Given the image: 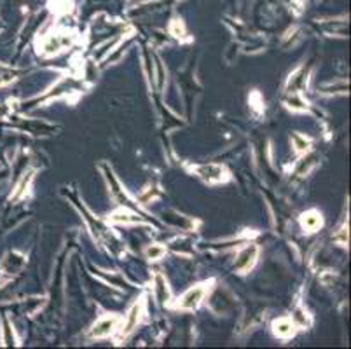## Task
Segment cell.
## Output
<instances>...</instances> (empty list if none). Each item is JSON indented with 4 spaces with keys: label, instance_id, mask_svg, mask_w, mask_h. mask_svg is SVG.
<instances>
[{
    "label": "cell",
    "instance_id": "cell-1",
    "mask_svg": "<svg viewBox=\"0 0 351 349\" xmlns=\"http://www.w3.org/2000/svg\"><path fill=\"white\" fill-rule=\"evenodd\" d=\"M206 291H208V285H200V286H194V288H191L189 291H186V293L180 297V300L177 302V307L180 309H194L200 305V302L203 300V297L206 295Z\"/></svg>",
    "mask_w": 351,
    "mask_h": 349
},
{
    "label": "cell",
    "instance_id": "cell-2",
    "mask_svg": "<svg viewBox=\"0 0 351 349\" xmlns=\"http://www.w3.org/2000/svg\"><path fill=\"white\" fill-rule=\"evenodd\" d=\"M255 258H257V246L255 244H250V246L245 248V250L240 253V257L236 258L234 267H236L238 271H247V269H250L253 265Z\"/></svg>",
    "mask_w": 351,
    "mask_h": 349
},
{
    "label": "cell",
    "instance_id": "cell-3",
    "mask_svg": "<svg viewBox=\"0 0 351 349\" xmlns=\"http://www.w3.org/2000/svg\"><path fill=\"white\" fill-rule=\"evenodd\" d=\"M115 323H117V319H115V318H103V319H100V321L96 323L95 326H93L91 335L93 337H105V335H108V333H110L112 330L115 328Z\"/></svg>",
    "mask_w": 351,
    "mask_h": 349
},
{
    "label": "cell",
    "instance_id": "cell-4",
    "mask_svg": "<svg viewBox=\"0 0 351 349\" xmlns=\"http://www.w3.org/2000/svg\"><path fill=\"white\" fill-rule=\"evenodd\" d=\"M140 312H142V305L140 304H135L131 309H129L128 318H126V323H124V326H122V333H124V335H128L129 332H133V328L138 325Z\"/></svg>",
    "mask_w": 351,
    "mask_h": 349
},
{
    "label": "cell",
    "instance_id": "cell-5",
    "mask_svg": "<svg viewBox=\"0 0 351 349\" xmlns=\"http://www.w3.org/2000/svg\"><path fill=\"white\" fill-rule=\"evenodd\" d=\"M301 224H302V227L306 229V231L313 232L321 225V217L316 213V211H307V213L302 215Z\"/></svg>",
    "mask_w": 351,
    "mask_h": 349
},
{
    "label": "cell",
    "instance_id": "cell-6",
    "mask_svg": "<svg viewBox=\"0 0 351 349\" xmlns=\"http://www.w3.org/2000/svg\"><path fill=\"white\" fill-rule=\"evenodd\" d=\"M198 173L208 182H219V180H222L224 170L220 166H203L198 168Z\"/></svg>",
    "mask_w": 351,
    "mask_h": 349
},
{
    "label": "cell",
    "instance_id": "cell-7",
    "mask_svg": "<svg viewBox=\"0 0 351 349\" xmlns=\"http://www.w3.org/2000/svg\"><path fill=\"white\" fill-rule=\"evenodd\" d=\"M273 328H274V333H276V335L288 337L294 333V323H292L290 319H278V321H274Z\"/></svg>",
    "mask_w": 351,
    "mask_h": 349
},
{
    "label": "cell",
    "instance_id": "cell-8",
    "mask_svg": "<svg viewBox=\"0 0 351 349\" xmlns=\"http://www.w3.org/2000/svg\"><path fill=\"white\" fill-rule=\"evenodd\" d=\"M164 246H159V244H152V246H149L145 250V255L147 258H152V260H157V258H161L162 255H164Z\"/></svg>",
    "mask_w": 351,
    "mask_h": 349
},
{
    "label": "cell",
    "instance_id": "cell-9",
    "mask_svg": "<svg viewBox=\"0 0 351 349\" xmlns=\"http://www.w3.org/2000/svg\"><path fill=\"white\" fill-rule=\"evenodd\" d=\"M112 220L114 222H138L140 218L135 217V215H131V213H124V211H121V213L112 215Z\"/></svg>",
    "mask_w": 351,
    "mask_h": 349
},
{
    "label": "cell",
    "instance_id": "cell-10",
    "mask_svg": "<svg viewBox=\"0 0 351 349\" xmlns=\"http://www.w3.org/2000/svg\"><path fill=\"white\" fill-rule=\"evenodd\" d=\"M157 293H159V300L164 302L168 300V288H166L164 281H162L161 276H157Z\"/></svg>",
    "mask_w": 351,
    "mask_h": 349
},
{
    "label": "cell",
    "instance_id": "cell-11",
    "mask_svg": "<svg viewBox=\"0 0 351 349\" xmlns=\"http://www.w3.org/2000/svg\"><path fill=\"white\" fill-rule=\"evenodd\" d=\"M14 79V74H11V72H6V70H0V86L7 84V82H11Z\"/></svg>",
    "mask_w": 351,
    "mask_h": 349
},
{
    "label": "cell",
    "instance_id": "cell-12",
    "mask_svg": "<svg viewBox=\"0 0 351 349\" xmlns=\"http://www.w3.org/2000/svg\"><path fill=\"white\" fill-rule=\"evenodd\" d=\"M334 239L337 241V243H341V244H346V243H348V232H346V229H341V234L334 236Z\"/></svg>",
    "mask_w": 351,
    "mask_h": 349
},
{
    "label": "cell",
    "instance_id": "cell-13",
    "mask_svg": "<svg viewBox=\"0 0 351 349\" xmlns=\"http://www.w3.org/2000/svg\"><path fill=\"white\" fill-rule=\"evenodd\" d=\"M294 142L297 143V150H306V149H307V142H302V140L299 138V136H295Z\"/></svg>",
    "mask_w": 351,
    "mask_h": 349
}]
</instances>
